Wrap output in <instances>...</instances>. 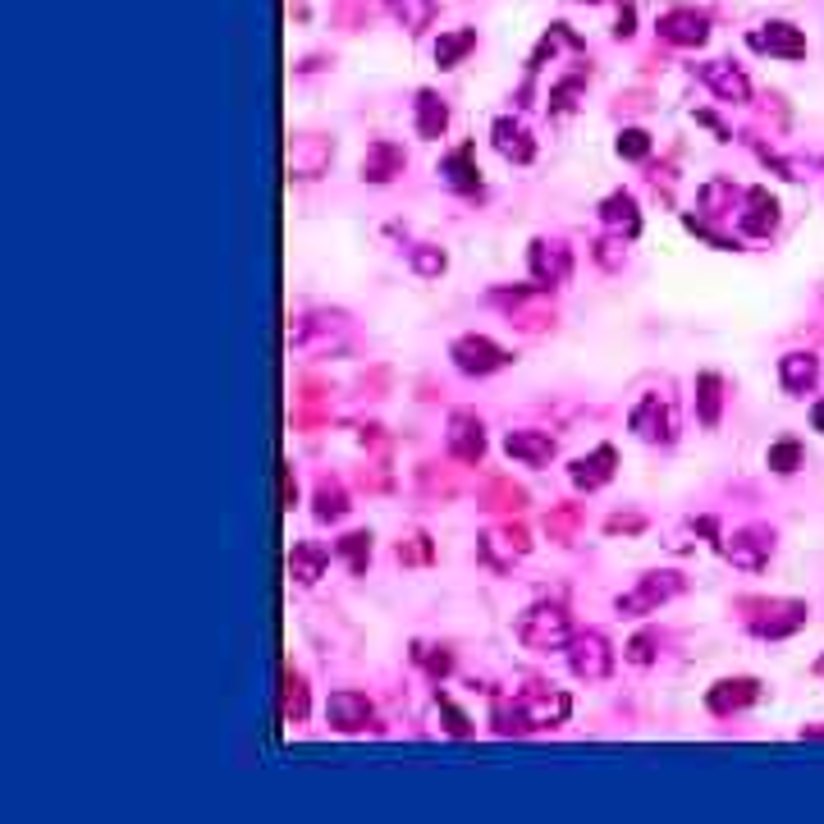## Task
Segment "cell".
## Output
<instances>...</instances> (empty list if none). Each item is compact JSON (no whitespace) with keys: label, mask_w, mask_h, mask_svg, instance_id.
Returning <instances> with one entry per match:
<instances>
[{"label":"cell","mask_w":824,"mask_h":824,"mask_svg":"<svg viewBox=\"0 0 824 824\" xmlns=\"http://www.w3.org/2000/svg\"><path fill=\"white\" fill-rule=\"evenodd\" d=\"M573 623H568V614L559 605H532L527 614L518 618V641L527 646V651H568V641H573Z\"/></svg>","instance_id":"obj_1"},{"label":"cell","mask_w":824,"mask_h":824,"mask_svg":"<svg viewBox=\"0 0 824 824\" xmlns=\"http://www.w3.org/2000/svg\"><path fill=\"white\" fill-rule=\"evenodd\" d=\"M678 591H683V577L678 573H646V577H637L632 591H623V596L614 600V609L623 618H641V614H655V609H660L664 600H673Z\"/></svg>","instance_id":"obj_2"},{"label":"cell","mask_w":824,"mask_h":824,"mask_svg":"<svg viewBox=\"0 0 824 824\" xmlns=\"http://www.w3.org/2000/svg\"><path fill=\"white\" fill-rule=\"evenodd\" d=\"M495 303L509 307V321L518 330H527V335H541L545 326H554V303H550V293H545L541 284H532V289H513V293H495Z\"/></svg>","instance_id":"obj_3"},{"label":"cell","mask_w":824,"mask_h":824,"mask_svg":"<svg viewBox=\"0 0 824 824\" xmlns=\"http://www.w3.org/2000/svg\"><path fill=\"white\" fill-rule=\"evenodd\" d=\"M568 669L582 678V683H605L609 669H614V651L600 632H577L568 641Z\"/></svg>","instance_id":"obj_4"},{"label":"cell","mask_w":824,"mask_h":824,"mask_svg":"<svg viewBox=\"0 0 824 824\" xmlns=\"http://www.w3.org/2000/svg\"><path fill=\"white\" fill-rule=\"evenodd\" d=\"M449 358H454V367L463 371V376H490V371H499V367H509V362H513L509 348H499L495 339H486V335L454 339Z\"/></svg>","instance_id":"obj_5"},{"label":"cell","mask_w":824,"mask_h":824,"mask_svg":"<svg viewBox=\"0 0 824 824\" xmlns=\"http://www.w3.org/2000/svg\"><path fill=\"white\" fill-rule=\"evenodd\" d=\"M747 605L756 609V614L747 618L756 637L779 641V637H788V632H797L806 623V605H797V600H747Z\"/></svg>","instance_id":"obj_6"},{"label":"cell","mask_w":824,"mask_h":824,"mask_svg":"<svg viewBox=\"0 0 824 824\" xmlns=\"http://www.w3.org/2000/svg\"><path fill=\"white\" fill-rule=\"evenodd\" d=\"M445 445H449V454H454L458 463H467V467H477L481 458H486V426H481L477 412H467V408L449 412Z\"/></svg>","instance_id":"obj_7"},{"label":"cell","mask_w":824,"mask_h":824,"mask_svg":"<svg viewBox=\"0 0 824 824\" xmlns=\"http://www.w3.org/2000/svg\"><path fill=\"white\" fill-rule=\"evenodd\" d=\"M628 426L646 440V445H669L673 440V412L660 394H646V399L628 412Z\"/></svg>","instance_id":"obj_8"},{"label":"cell","mask_w":824,"mask_h":824,"mask_svg":"<svg viewBox=\"0 0 824 824\" xmlns=\"http://www.w3.org/2000/svg\"><path fill=\"white\" fill-rule=\"evenodd\" d=\"M527 261H532V280L541 284V289L564 284L568 271H573V257H568V248H564V243H554V239H536L532 252H527Z\"/></svg>","instance_id":"obj_9"},{"label":"cell","mask_w":824,"mask_h":824,"mask_svg":"<svg viewBox=\"0 0 824 824\" xmlns=\"http://www.w3.org/2000/svg\"><path fill=\"white\" fill-rule=\"evenodd\" d=\"M747 42H751V51L779 55V60H802V55H806V37L797 33L792 23H783V19H774V23H765V28H756Z\"/></svg>","instance_id":"obj_10"},{"label":"cell","mask_w":824,"mask_h":824,"mask_svg":"<svg viewBox=\"0 0 824 824\" xmlns=\"http://www.w3.org/2000/svg\"><path fill=\"white\" fill-rule=\"evenodd\" d=\"M518 701H522V710H527V719H532V728L564 724L568 710H573V701H568L564 692H554V687H527Z\"/></svg>","instance_id":"obj_11"},{"label":"cell","mask_w":824,"mask_h":824,"mask_svg":"<svg viewBox=\"0 0 824 824\" xmlns=\"http://www.w3.org/2000/svg\"><path fill=\"white\" fill-rule=\"evenodd\" d=\"M760 701V683L756 678H724L705 692V705H710V715H738L747 705Z\"/></svg>","instance_id":"obj_12"},{"label":"cell","mask_w":824,"mask_h":824,"mask_svg":"<svg viewBox=\"0 0 824 824\" xmlns=\"http://www.w3.org/2000/svg\"><path fill=\"white\" fill-rule=\"evenodd\" d=\"M326 719L335 733H362L371 724V701L362 692H335L326 701Z\"/></svg>","instance_id":"obj_13"},{"label":"cell","mask_w":824,"mask_h":824,"mask_svg":"<svg viewBox=\"0 0 824 824\" xmlns=\"http://www.w3.org/2000/svg\"><path fill=\"white\" fill-rule=\"evenodd\" d=\"M701 83L710 87L719 101H733V106H742V101L751 97L747 74H742V69H733V65H724V60H705V65H701Z\"/></svg>","instance_id":"obj_14"},{"label":"cell","mask_w":824,"mask_h":824,"mask_svg":"<svg viewBox=\"0 0 824 824\" xmlns=\"http://www.w3.org/2000/svg\"><path fill=\"white\" fill-rule=\"evenodd\" d=\"M660 37L673 46H701L710 37V19L701 10H669L660 19Z\"/></svg>","instance_id":"obj_15"},{"label":"cell","mask_w":824,"mask_h":824,"mask_svg":"<svg viewBox=\"0 0 824 824\" xmlns=\"http://www.w3.org/2000/svg\"><path fill=\"white\" fill-rule=\"evenodd\" d=\"M403 165H408V156H403L399 142H371L367 156H362V179L367 184H390L403 174Z\"/></svg>","instance_id":"obj_16"},{"label":"cell","mask_w":824,"mask_h":824,"mask_svg":"<svg viewBox=\"0 0 824 824\" xmlns=\"http://www.w3.org/2000/svg\"><path fill=\"white\" fill-rule=\"evenodd\" d=\"M504 449H509V458H518L527 467H545L559 445H554L550 431H509L504 435Z\"/></svg>","instance_id":"obj_17"},{"label":"cell","mask_w":824,"mask_h":824,"mask_svg":"<svg viewBox=\"0 0 824 824\" xmlns=\"http://www.w3.org/2000/svg\"><path fill=\"white\" fill-rule=\"evenodd\" d=\"M770 550H774V536L770 532H760V527H747V532H738L733 541L724 545V554L733 559L738 568H765V559H770Z\"/></svg>","instance_id":"obj_18"},{"label":"cell","mask_w":824,"mask_h":824,"mask_svg":"<svg viewBox=\"0 0 824 824\" xmlns=\"http://www.w3.org/2000/svg\"><path fill=\"white\" fill-rule=\"evenodd\" d=\"M490 133H495V152L509 156L513 165H527L536 156V142H532V133H527V124L522 120H509V115H504V120H495V129Z\"/></svg>","instance_id":"obj_19"},{"label":"cell","mask_w":824,"mask_h":824,"mask_svg":"<svg viewBox=\"0 0 824 824\" xmlns=\"http://www.w3.org/2000/svg\"><path fill=\"white\" fill-rule=\"evenodd\" d=\"M330 165V142L326 138H293L289 147V174L293 179H316Z\"/></svg>","instance_id":"obj_20"},{"label":"cell","mask_w":824,"mask_h":824,"mask_svg":"<svg viewBox=\"0 0 824 824\" xmlns=\"http://www.w3.org/2000/svg\"><path fill=\"white\" fill-rule=\"evenodd\" d=\"M614 449L609 445H600L596 454H586V458H577L573 467H568V477H573V486L577 490H600L605 481H614Z\"/></svg>","instance_id":"obj_21"},{"label":"cell","mask_w":824,"mask_h":824,"mask_svg":"<svg viewBox=\"0 0 824 824\" xmlns=\"http://www.w3.org/2000/svg\"><path fill=\"white\" fill-rule=\"evenodd\" d=\"M326 564H330V550L326 545H316V541H298L289 550V577L293 582H303V586L321 582V577H326Z\"/></svg>","instance_id":"obj_22"},{"label":"cell","mask_w":824,"mask_h":824,"mask_svg":"<svg viewBox=\"0 0 824 824\" xmlns=\"http://www.w3.org/2000/svg\"><path fill=\"white\" fill-rule=\"evenodd\" d=\"M774 225H779V202H774L765 188H751L747 193V211H742V229L756 234V239H770Z\"/></svg>","instance_id":"obj_23"},{"label":"cell","mask_w":824,"mask_h":824,"mask_svg":"<svg viewBox=\"0 0 824 824\" xmlns=\"http://www.w3.org/2000/svg\"><path fill=\"white\" fill-rule=\"evenodd\" d=\"M600 220H605L614 234H623V239H637V229H641V211H637V202H632V193H609L605 202H600Z\"/></svg>","instance_id":"obj_24"},{"label":"cell","mask_w":824,"mask_h":824,"mask_svg":"<svg viewBox=\"0 0 824 824\" xmlns=\"http://www.w3.org/2000/svg\"><path fill=\"white\" fill-rule=\"evenodd\" d=\"M440 174H445V184L458 188V193H477L481 174H477V165H472V142H463L458 152H449L445 161H440Z\"/></svg>","instance_id":"obj_25"},{"label":"cell","mask_w":824,"mask_h":824,"mask_svg":"<svg viewBox=\"0 0 824 824\" xmlns=\"http://www.w3.org/2000/svg\"><path fill=\"white\" fill-rule=\"evenodd\" d=\"M779 380H783V390L806 394L815 380H820V362H815L811 353H788V358L779 362Z\"/></svg>","instance_id":"obj_26"},{"label":"cell","mask_w":824,"mask_h":824,"mask_svg":"<svg viewBox=\"0 0 824 824\" xmlns=\"http://www.w3.org/2000/svg\"><path fill=\"white\" fill-rule=\"evenodd\" d=\"M724 385H719L715 371H705V376H696V417H701V426H719V408H724Z\"/></svg>","instance_id":"obj_27"},{"label":"cell","mask_w":824,"mask_h":824,"mask_svg":"<svg viewBox=\"0 0 824 824\" xmlns=\"http://www.w3.org/2000/svg\"><path fill=\"white\" fill-rule=\"evenodd\" d=\"M449 124V106L435 92H417V133L422 138H440Z\"/></svg>","instance_id":"obj_28"},{"label":"cell","mask_w":824,"mask_h":824,"mask_svg":"<svg viewBox=\"0 0 824 824\" xmlns=\"http://www.w3.org/2000/svg\"><path fill=\"white\" fill-rule=\"evenodd\" d=\"M738 188L728 184V179H710V184L696 193V202H701V216H728L733 206H738Z\"/></svg>","instance_id":"obj_29"},{"label":"cell","mask_w":824,"mask_h":824,"mask_svg":"<svg viewBox=\"0 0 824 824\" xmlns=\"http://www.w3.org/2000/svg\"><path fill=\"white\" fill-rule=\"evenodd\" d=\"M477 46V33L472 28H454V33H440V42H435V65L440 69H454L458 60H463L467 51Z\"/></svg>","instance_id":"obj_30"},{"label":"cell","mask_w":824,"mask_h":824,"mask_svg":"<svg viewBox=\"0 0 824 824\" xmlns=\"http://www.w3.org/2000/svg\"><path fill=\"white\" fill-rule=\"evenodd\" d=\"M312 513L321 522H339V518H344V513H348L344 486H339V481H321V486H316V509Z\"/></svg>","instance_id":"obj_31"},{"label":"cell","mask_w":824,"mask_h":824,"mask_svg":"<svg viewBox=\"0 0 824 824\" xmlns=\"http://www.w3.org/2000/svg\"><path fill=\"white\" fill-rule=\"evenodd\" d=\"M307 719V683L298 673H284V724H303Z\"/></svg>","instance_id":"obj_32"},{"label":"cell","mask_w":824,"mask_h":824,"mask_svg":"<svg viewBox=\"0 0 824 824\" xmlns=\"http://www.w3.org/2000/svg\"><path fill=\"white\" fill-rule=\"evenodd\" d=\"M490 724H495L499 738H509V733H527L532 728V719H527V710H522V701H499L495 705V715H490Z\"/></svg>","instance_id":"obj_33"},{"label":"cell","mask_w":824,"mask_h":824,"mask_svg":"<svg viewBox=\"0 0 824 824\" xmlns=\"http://www.w3.org/2000/svg\"><path fill=\"white\" fill-rule=\"evenodd\" d=\"M335 550L348 559V568H353V573H367V559H371V532H348L344 541L335 545Z\"/></svg>","instance_id":"obj_34"},{"label":"cell","mask_w":824,"mask_h":824,"mask_svg":"<svg viewBox=\"0 0 824 824\" xmlns=\"http://www.w3.org/2000/svg\"><path fill=\"white\" fill-rule=\"evenodd\" d=\"M408 266L417 275H426V280H435V275L445 271L449 261H445V252L440 248H426V243H417V248H408Z\"/></svg>","instance_id":"obj_35"},{"label":"cell","mask_w":824,"mask_h":824,"mask_svg":"<svg viewBox=\"0 0 824 824\" xmlns=\"http://www.w3.org/2000/svg\"><path fill=\"white\" fill-rule=\"evenodd\" d=\"M394 14L403 19V28H412V33H417V28H426V23H431L435 5H431V0H394Z\"/></svg>","instance_id":"obj_36"},{"label":"cell","mask_w":824,"mask_h":824,"mask_svg":"<svg viewBox=\"0 0 824 824\" xmlns=\"http://www.w3.org/2000/svg\"><path fill=\"white\" fill-rule=\"evenodd\" d=\"M765 463H770L774 472H797V467H802V445H797V440H779V445H770Z\"/></svg>","instance_id":"obj_37"},{"label":"cell","mask_w":824,"mask_h":824,"mask_svg":"<svg viewBox=\"0 0 824 824\" xmlns=\"http://www.w3.org/2000/svg\"><path fill=\"white\" fill-rule=\"evenodd\" d=\"M618 156H623V161H646V156H651V133L623 129L618 133Z\"/></svg>","instance_id":"obj_38"},{"label":"cell","mask_w":824,"mask_h":824,"mask_svg":"<svg viewBox=\"0 0 824 824\" xmlns=\"http://www.w3.org/2000/svg\"><path fill=\"white\" fill-rule=\"evenodd\" d=\"M577 518H582V513H577L573 504H564V509H554L550 518H545V527H550V536H554V541H573Z\"/></svg>","instance_id":"obj_39"},{"label":"cell","mask_w":824,"mask_h":824,"mask_svg":"<svg viewBox=\"0 0 824 824\" xmlns=\"http://www.w3.org/2000/svg\"><path fill=\"white\" fill-rule=\"evenodd\" d=\"M431 559V541L422 532H412L408 541H399V564H426Z\"/></svg>","instance_id":"obj_40"},{"label":"cell","mask_w":824,"mask_h":824,"mask_svg":"<svg viewBox=\"0 0 824 824\" xmlns=\"http://www.w3.org/2000/svg\"><path fill=\"white\" fill-rule=\"evenodd\" d=\"M440 715H445V728L454 733V738H472V724H467V715L449 701V696H440Z\"/></svg>","instance_id":"obj_41"},{"label":"cell","mask_w":824,"mask_h":824,"mask_svg":"<svg viewBox=\"0 0 824 824\" xmlns=\"http://www.w3.org/2000/svg\"><path fill=\"white\" fill-rule=\"evenodd\" d=\"M596 261L605 266V271H618V266H623V234H614V239H600V243H596Z\"/></svg>","instance_id":"obj_42"},{"label":"cell","mask_w":824,"mask_h":824,"mask_svg":"<svg viewBox=\"0 0 824 824\" xmlns=\"http://www.w3.org/2000/svg\"><path fill=\"white\" fill-rule=\"evenodd\" d=\"M577 97H582V78H564V83L550 92V106H554V110H573Z\"/></svg>","instance_id":"obj_43"},{"label":"cell","mask_w":824,"mask_h":824,"mask_svg":"<svg viewBox=\"0 0 824 824\" xmlns=\"http://www.w3.org/2000/svg\"><path fill=\"white\" fill-rule=\"evenodd\" d=\"M628 660L641 664V669L655 660V632H637V637L628 641Z\"/></svg>","instance_id":"obj_44"},{"label":"cell","mask_w":824,"mask_h":824,"mask_svg":"<svg viewBox=\"0 0 824 824\" xmlns=\"http://www.w3.org/2000/svg\"><path fill=\"white\" fill-rule=\"evenodd\" d=\"M522 490L518 486H509V481H495V490H490V509H518L522 504Z\"/></svg>","instance_id":"obj_45"},{"label":"cell","mask_w":824,"mask_h":824,"mask_svg":"<svg viewBox=\"0 0 824 824\" xmlns=\"http://www.w3.org/2000/svg\"><path fill=\"white\" fill-rule=\"evenodd\" d=\"M646 527V518H637V513H628V518H609L605 522V532L609 536H618V532H641Z\"/></svg>","instance_id":"obj_46"},{"label":"cell","mask_w":824,"mask_h":824,"mask_svg":"<svg viewBox=\"0 0 824 824\" xmlns=\"http://www.w3.org/2000/svg\"><path fill=\"white\" fill-rule=\"evenodd\" d=\"M280 477H284V509H293V504H298V486H293V467H284Z\"/></svg>","instance_id":"obj_47"},{"label":"cell","mask_w":824,"mask_h":824,"mask_svg":"<svg viewBox=\"0 0 824 824\" xmlns=\"http://www.w3.org/2000/svg\"><path fill=\"white\" fill-rule=\"evenodd\" d=\"M632 33V10H623L618 14V37H628Z\"/></svg>","instance_id":"obj_48"},{"label":"cell","mask_w":824,"mask_h":824,"mask_svg":"<svg viewBox=\"0 0 824 824\" xmlns=\"http://www.w3.org/2000/svg\"><path fill=\"white\" fill-rule=\"evenodd\" d=\"M811 426H815V431H824V399L811 408Z\"/></svg>","instance_id":"obj_49"},{"label":"cell","mask_w":824,"mask_h":824,"mask_svg":"<svg viewBox=\"0 0 824 824\" xmlns=\"http://www.w3.org/2000/svg\"><path fill=\"white\" fill-rule=\"evenodd\" d=\"M815 673H820V678H824V660H820V664H815Z\"/></svg>","instance_id":"obj_50"}]
</instances>
